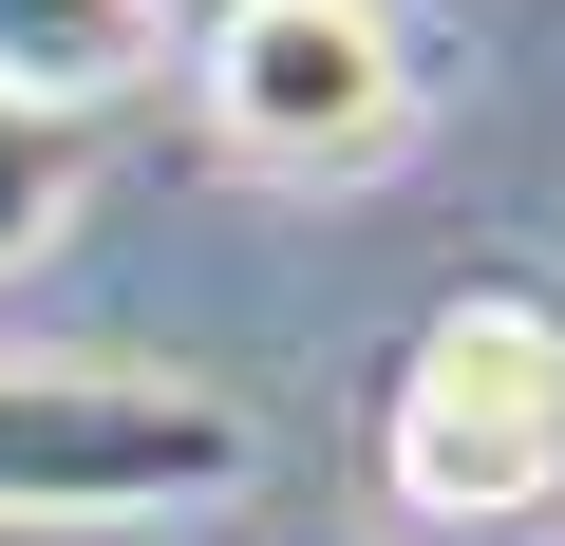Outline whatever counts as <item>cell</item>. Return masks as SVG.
<instances>
[{"label": "cell", "instance_id": "6da1fadb", "mask_svg": "<svg viewBox=\"0 0 565 546\" xmlns=\"http://www.w3.org/2000/svg\"><path fill=\"white\" fill-rule=\"evenodd\" d=\"M359 490L396 508V546H546L565 508V302L546 283H452L359 415Z\"/></svg>", "mask_w": 565, "mask_h": 546}, {"label": "cell", "instance_id": "7a4b0ae2", "mask_svg": "<svg viewBox=\"0 0 565 546\" xmlns=\"http://www.w3.org/2000/svg\"><path fill=\"white\" fill-rule=\"evenodd\" d=\"M264 471V415L189 358H0V527H189Z\"/></svg>", "mask_w": 565, "mask_h": 546}, {"label": "cell", "instance_id": "277c9868", "mask_svg": "<svg viewBox=\"0 0 565 546\" xmlns=\"http://www.w3.org/2000/svg\"><path fill=\"white\" fill-rule=\"evenodd\" d=\"M151 39H170L151 0H0V95L76 132V114H114V95L151 76Z\"/></svg>", "mask_w": 565, "mask_h": 546}, {"label": "cell", "instance_id": "8992f818", "mask_svg": "<svg viewBox=\"0 0 565 546\" xmlns=\"http://www.w3.org/2000/svg\"><path fill=\"white\" fill-rule=\"evenodd\" d=\"M151 20H170V0H151Z\"/></svg>", "mask_w": 565, "mask_h": 546}, {"label": "cell", "instance_id": "3957f363", "mask_svg": "<svg viewBox=\"0 0 565 546\" xmlns=\"http://www.w3.org/2000/svg\"><path fill=\"white\" fill-rule=\"evenodd\" d=\"M189 95L264 189H377L434 132V76L396 39V0H207Z\"/></svg>", "mask_w": 565, "mask_h": 546}, {"label": "cell", "instance_id": "5b68a950", "mask_svg": "<svg viewBox=\"0 0 565 546\" xmlns=\"http://www.w3.org/2000/svg\"><path fill=\"white\" fill-rule=\"evenodd\" d=\"M76 189H95V170H76V132L0 95V283H20V264H57V245H76Z\"/></svg>", "mask_w": 565, "mask_h": 546}]
</instances>
